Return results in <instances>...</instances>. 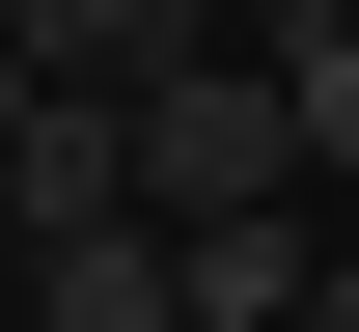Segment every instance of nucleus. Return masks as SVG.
Listing matches in <instances>:
<instances>
[{
	"mask_svg": "<svg viewBox=\"0 0 359 332\" xmlns=\"http://www.w3.org/2000/svg\"><path fill=\"white\" fill-rule=\"evenodd\" d=\"M304 332H359V249H332V277H304Z\"/></svg>",
	"mask_w": 359,
	"mask_h": 332,
	"instance_id": "obj_5",
	"label": "nucleus"
},
{
	"mask_svg": "<svg viewBox=\"0 0 359 332\" xmlns=\"http://www.w3.org/2000/svg\"><path fill=\"white\" fill-rule=\"evenodd\" d=\"M222 28H249V0H166V55H222Z\"/></svg>",
	"mask_w": 359,
	"mask_h": 332,
	"instance_id": "obj_4",
	"label": "nucleus"
},
{
	"mask_svg": "<svg viewBox=\"0 0 359 332\" xmlns=\"http://www.w3.org/2000/svg\"><path fill=\"white\" fill-rule=\"evenodd\" d=\"M276 111H304V166L359 194V0H276Z\"/></svg>",
	"mask_w": 359,
	"mask_h": 332,
	"instance_id": "obj_3",
	"label": "nucleus"
},
{
	"mask_svg": "<svg viewBox=\"0 0 359 332\" xmlns=\"http://www.w3.org/2000/svg\"><path fill=\"white\" fill-rule=\"evenodd\" d=\"M304 277H332V222H194L166 249V332H304Z\"/></svg>",
	"mask_w": 359,
	"mask_h": 332,
	"instance_id": "obj_2",
	"label": "nucleus"
},
{
	"mask_svg": "<svg viewBox=\"0 0 359 332\" xmlns=\"http://www.w3.org/2000/svg\"><path fill=\"white\" fill-rule=\"evenodd\" d=\"M0 305H28V222H0Z\"/></svg>",
	"mask_w": 359,
	"mask_h": 332,
	"instance_id": "obj_6",
	"label": "nucleus"
},
{
	"mask_svg": "<svg viewBox=\"0 0 359 332\" xmlns=\"http://www.w3.org/2000/svg\"><path fill=\"white\" fill-rule=\"evenodd\" d=\"M0 28H28V0H0Z\"/></svg>",
	"mask_w": 359,
	"mask_h": 332,
	"instance_id": "obj_7",
	"label": "nucleus"
},
{
	"mask_svg": "<svg viewBox=\"0 0 359 332\" xmlns=\"http://www.w3.org/2000/svg\"><path fill=\"white\" fill-rule=\"evenodd\" d=\"M138 222H304V111H276V55H166L138 84Z\"/></svg>",
	"mask_w": 359,
	"mask_h": 332,
	"instance_id": "obj_1",
	"label": "nucleus"
}]
</instances>
